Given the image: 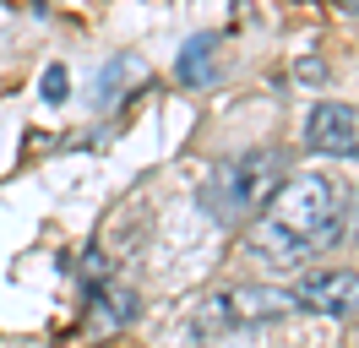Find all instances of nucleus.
<instances>
[{"label":"nucleus","mask_w":359,"mask_h":348,"mask_svg":"<svg viewBox=\"0 0 359 348\" xmlns=\"http://www.w3.org/2000/svg\"><path fill=\"white\" fill-rule=\"evenodd\" d=\"M348 229V196L327 174H289L250 218V256L267 267H305L311 256L332 250Z\"/></svg>","instance_id":"obj_1"},{"label":"nucleus","mask_w":359,"mask_h":348,"mask_svg":"<svg viewBox=\"0 0 359 348\" xmlns=\"http://www.w3.org/2000/svg\"><path fill=\"white\" fill-rule=\"evenodd\" d=\"M283 185V158L272 147H256V152H240V158H229L224 169L207 180V213L218 218V223H245V218L262 213V201Z\"/></svg>","instance_id":"obj_2"},{"label":"nucleus","mask_w":359,"mask_h":348,"mask_svg":"<svg viewBox=\"0 0 359 348\" xmlns=\"http://www.w3.org/2000/svg\"><path fill=\"white\" fill-rule=\"evenodd\" d=\"M294 300L289 288H262V283H234L224 294H212V300L196 310V332L202 337H218V332H234V326H256V321H278V316H289Z\"/></svg>","instance_id":"obj_3"},{"label":"nucleus","mask_w":359,"mask_h":348,"mask_svg":"<svg viewBox=\"0 0 359 348\" xmlns=\"http://www.w3.org/2000/svg\"><path fill=\"white\" fill-rule=\"evenodd\" d=\"M294 310H311V316H359V272H305L289 288Z\"/></svg>","instance_id":"obj_4"},{"label":"nucleus","mask_w":359,"mask_h":348,"mask_svg":"<svg viewBox=\"0 0 359 348\" xmlns=\"http://www.w3.org/2000/svg\"><path fill=\"white\" fill-rule=\"evenodd\" d=\"M305 147L327 152V158H348V152H359L354 109H348V104H316L311 114H305Z\"/></svg>","instance_id":"obj_5"},{"label":"nucleus","mask_w":359,"mask_h":348,"mask_svg":"<svg viewBox=\"0 0 359 348\" xmlns=\"http://www.w3.org/2000/svg\"><path fill=\"white\" fill-rule=\"evenodd\" d=\"M136 310H142V300H136V288H131L126 278H98V283H93V310H88V321L98 326V332L136 321Z\"/></svg>","instance_id":"obj_6"},{"label":"nucleus","mask_w":359,"mask_h":348,"mask_svg":"<svg viewBox=\"0 0 359 348\" xmlns=\"http://www.w3.org/2000/svg\"><path fill=\"white\" fill-rule=\"evenodd\" d=\"M212 55H218V39H212V33H196V39L185 44V55L175 60V76L185 87H212V76H218V71H212Z\"/></svg>","instance_id":"obj_7"},{"label":"nucleus","mask_w":359,"mask_h":348,"mask_svg":"<svg viewBox=\"0 0 359 348\" xmlns=\"http://www.w3.org/2000/svg\"><path fill=\"white\" fill-rule=\"evenodd\" d=\"M142 76H147V65L136 60V55H120V60H109V71L98 76V104L109 109L114 98H120V93H131V87L142 82Z\"/></svg>","instance_id":"obj_8"},{"label":"nucleus","mask_w":359,"mask_h":348,"mask_svg":"<svg viewBox=\"0 0 359 348\" xmlns=\"http://www.w3.org/2000/svg\"><path fill=\"white\" fill-rule=\"evenodd\" d=\"M39 93H44L49 104H60V98H66V65H49L44 82H39Z\"/></svg>","instance_id":"obj_9"},{"label":"nucleus","mask_w":359,"mask_h":348,"mask_svg":"<svg viewBox=\"0 0 359 348\" xmlns=\"http://www.w3.org/2000/svg\"><path fill=\"white\" fill-rule=\"evenodd\" d=\"M294 76H299V82H327V65H321V60H299V65H294Z\"/></svg>","instance_id":"obj_10"},{"label":"nucleus","mask_w":359,"mask_h":348,"mask_svg":"<svg viewBox=\"0 0 359 348\" xmlns=\"http://www.w3.org/2000/svg\"><path fill=\"white\" fill-rule=\"evenodd\" d=\"M343 6H348V11H359V0H343Z\"/></svg>","instance_id":"obj_11"},{"label":"nucleus","mask_w":359,"mask_h":348,"mask_svg":"<svg viewBox=\"0 0 359 348\" xmlns=\"http://www.w3.org/2000/svg\"><path fill=\"white\" fill-rule=\"evenodd\" d=\"M354 126H359V114H354Z\"/></svg>","instance_id":"obj_12"}]
</instances>
